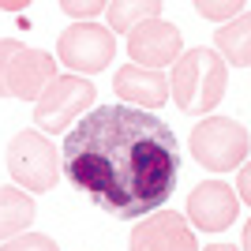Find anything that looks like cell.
I'll return each instance as SVG.
<instances>
[{"mask_svg":"<svg viewBox=\"0 0 251 251\" xmlns=\"http://www.w3.org/2000/svg\"><path fill=\"white\" fill-rule=\"evenodd\" d=\"M202 251H244V248H232V244H210V248H202Z\"/></svg>","mask_w":251,"mask_h":251,"instance_id":"22","label":"cell"},{"mask_svg":"<svg viewBox=\"0 0 251 251\" xmlns=\"http://www.w3.org/2000/svg\"><path fill=\"white\" fill-rule=\"evenodd\" d=\"M131 251H199L188 214L180 210H154L131 229Z\"/></svg>","mask_w":251,"mask_h":251,"instance_id":"7","label":"cell"},{"mask_svg":"<svg viewBox=\"0 0 251 251\" xmlns=\"http://www.w3.org/2000/svg\"><path fill=\"white\" fill-rule=\"evenodd\" d=\"M60 8L72 19H94L101 15V8H109V0H60Z\"/></svg>","mask_w":251,"mask_h":251,"instance_id":"17","label":"cell"},{"mask_svg":"<svg viewBox=\"0 0 251 251\" xmlns=\"http://www.w3.org/2000/svg\"><path fill=\"white\" fill-rule=\"evenodd\" d=\"M30 0H0V11H23Z\"/></svg>","mask_w":251,"mask_h":251,"instance_id":"20","label":"cell"},{"mask_svg":"<svg viewBox=\"0 0 251 251\" xmlns=\"http://www.w3.org/2000/svg\"><path fill=\"white\" fill-rule=\"evenodd\" d=\"M240 214V195L225 180H202L188 195V221L202 232H221L229 229Z\"/></svg>","mask_w":251,"mask_h":251,"instance_id":"8","label":"cell"},{"mask_svg":"<svg viewBox=\"0 0 251 251\" xmlns=\"http://www.w3.org/2000/svg\"><path fill=\"white\" fill-rule=\"evenodd\" d=\"M8 173L26 191H52L64 173V154L52 147L38 127H26L8 147Z\"/></svg>","mask_w":251,"mask_h":251,"instance_id":"3","label":"cell"},{"mask_svg":"<svg viewBox=\"0 0 251 251\" xmlns=\"http://www.w3.org/2000/svg\"><path fill=\"white\" fill-rule=\"evenodd\" d=\"M180 52H184V42H180V30L169 19H147L139 23L135 30L127 34V56L143 68H165V64H176Z\"/></svg>","mask_w":251,"mask_h":251,"instance_id":"9","label":"cell"},{"mask_svg":"<svg viewBox=\"0 0 251 251\" xmlns=\"http://www.w3.org/2000/svg\"><path fill=\"white\" fill-rule=\"evenodd\" d=\"M0 251H60L52 236L45 232H19V236H11V240L0 244Z\"/></svg>","mask_w":251,"mask_h":251,"instance_id":"16","label":"cell"},{"mask_svg":"<svg viewBox=\"0 0 251 251\" xmlns=\"http://www.w3.org/2000/svg\"><path fill=\"white\" fill-rule=\"evenodd\" d=\"M169 86H173V101L184 113H210L225 98L229 64L214 49H188V52H180V60L173 64Z\"/></svg>","mask_w":251,"mask_h":251,"instance_id":"2","label":"cell"},{"mask_svg":"<svg viewBox=\"0 0 251 251\" xmlns=\"http://www.w3.org/2000/svg\"><path fill=\"white\" fill-rule=\"evenodd\" d=\"M240 248H244V251H251V221H248V225H244V236H240Z\"/></svg>","mask_w":251,"mask_h":251,"instance_id":"21","label":"cell"},{"mask_svg":"<svg viewBox=\"0 0 251 251\" xmlns=\"http://www.w3.org/2000/svg\"><path fill=\"white\" fill-rule=\"evenodd\" d=\"M109 30H120V34H131L139 23L157 19L161 15V0H109Z\"/></svg>","mask_w":251,"mask_h":251,"instance_id":"14","label":"cell"},{"mask_svg":"<svg viewBox=\"0 0 251 251\" xmlns=\"http://www.w3.org/2000/svg\"><path fill=\"white\" fill-rule=\"evenodd\" d=\"M23 49V42H15V38H0V98H8V90H4V72H8L11 56Z\"/></svg>","mask_w":251,"mask_h":251,"instance_id":"18","label":"cell"},{"mask_svg":"<svg viewBox=\"0 0 251 251\" xmlns=\"http://www.w3.org/2000/svg\"><path fill=\"white\" fill-rule=\"evenodd\" d=\"M64 173L98 210L120 221L161 210L180 176V147L165 120L135 105H101L75 120Z\"/></svg>","mask_w":251,"mask_h":251,"instance_id":"1","label":"cell"},{"mask_svg":"<svg viewBox=\"0 0 251 251\" xmlns=\"http://www.w3.org/2000/svg\"><path fill=\"white\" fill-rule=\"evenodd\" d=\"M214 38H218V52L225 56V64L251 68V11H240L236 19L221 23Z\"/></svg>","mask_w":251,"mask_h":251,"instance_id":"13","label":"cell"},{"mask_svg":"<svg viewBox=\"0 0 251 251\" xmlns=\"http://www.w3.org/2000/svg\"><path fill=\"white\" fill-rule=\"evenodd\" d=\"M56 60L42 49H30L23 45L15 56H11L8 72H4V90L8 98H23V101H38V98L49 90V83L56 79Z\"/></svg>","mask_w":251,"mask_h":251,"instance_id":"10","label":"cell"},{"mask_svg":"<svg viewBox=\"0 0 251 251\" xmlns=\"http://www.w3.org/2000/svg\"><path fill=\"white\" fill-rule=\"evenodd\" d=\"M113 52H116L113 30L101 26V23H90V19L68 26L60 34V42H56V60L68 64V72H75V75H94L101 68H109Z\"/></svg>","mask_w":251,"mask_h":251,"instance_id":"6","label":"cell"},{"mask_svg":"<svg viewBox=\"0 0 251 251\" xmlns=\"http://www.w3.org/2000/svg\"><path fill=\"white\" fill-rule=\"evenodd\" d=\"M30 221H34L30 191L19 188V184L0 188V244L11 240V236H19V232H26V229H30Z\"/></svg>","mask_w":251,"mask_h":251,"instance_id":"12","label":"cell"},{"mask_svg":"<svg viewBox=\"0 0 251 251\" xmlns=\"http://www.w3.org/2000/svg\"><path fill=\"white\" fill-rule=\"evenodd\" d=\"M195 4V11H199L202 19H210V23H229V19H236L244 11V4L248 0H191Z\"/></svg>","mask_w":251,"mask_h":251,"instance_id":"15","label":"cell"},{"mask_svg":"<svg viewBox=\"0 0 251 251\" xmlns=\"http://www.w3.org/2000/svg\"><path fill=\"white\" fill-rule=\"evenodd\" d=\"M251 135L248 127L229 120V116H210L191 127V157L210 173H229L248 161Z\"/></svg>","mask_w":251,"mask_h":251,"instance_id":"4","label":"cell"},{"mask_svg":"<svg viewBox=\"0 0 251 251\" xmlns=\"http://www.w3.org/2000/svg\"><path fill=\"white\" fill-rule=\"evenodd\" d=\"M113 90L124 98L127 105L135 109H161V105L173 98V86H169V75L157 72V68H143V64H124L120 72L113 75Z\"/></svg>","mask_w":251,"mask_h":251,"instance_id":"11","label":"cell"},{"mask_svg":"<svg viewBox=\"0 0 251 251\" xmlns=\"http://www.w3.org/2000/svg\"><path fill=\"white\" fill-rule=\"evenodd\" d=\"M90 105H94V86L86 75H56L49 90L34 101V124H38V131H49V135L72 131V120L86 116Z\"/></svg>","mask_w":251,"mask_h":251,"instance_id":"5","label":"cell"},{"mask_svg":"<svg viewBox=\"0 0 251 251\" xmlns=\"http://www.w3.org/2000/svg\"><path fill=\"white\" fill-rule=\"evenodd\" d=\"M236 195H240V202L251 206V161H244L240 173H236Z\"/></svg>","mask_w":251,"mask_h":251,"instance_id":"19","label":"cell"}]
</instances>
